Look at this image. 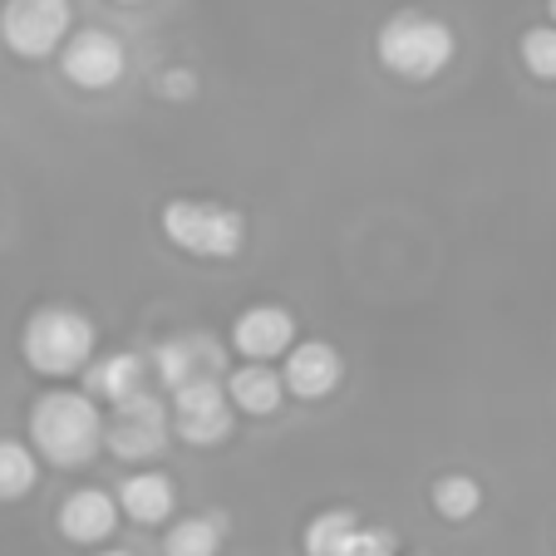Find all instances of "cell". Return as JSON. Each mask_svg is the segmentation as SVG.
<instances>
[{
  "mask_svg": "<svg viewBox=\"0 0 556 556\" xmlns=\"http://www.w3.org/2000/svg\"><path fill=\"white\" fill-rule=\"evenodd\" d=\"M30 439L40 448V458H50L54 468H79L104 448V419H99L89 394L50 389L30 409Z\"/></svg>",
  "mask_w": 556,
  "mask_h": 556,
  "instance_id": "1",
  "label": "cell"
},
{
  "mask_svg": "<svg viewBox=\"0 0 556 556\" xmlns=\"http://www.w3.org/2000/svg\"><path fill=\"white\" fill-rule=\"evenodd\" d=\"M21 350L35 375H79L94 355V326L74 305H45L25 320Z\"/></svg>",
  "mask_w": 556,
  "mask_h": 556,
  "instance_id": "2",
  "label": "cell"
},
{
  "mask_svg": "<svg viewBox=\"0 0 556 556\" xmlns=\"http://www.w3.org/2000/svg\"><path fill=\"white\" fill-rule=\"evenodd\" d=\"M375 54H379V64H384L389 74H400V79H433V74L448 70V60H453V30L443 21H433V15L400 11L379 25Z\"/></svg>",
  "mask_w": 556,
  "mask_h": 556,
  "instance_id": "3",
  "label": "cell"
},
{
  "mask_svg": "<svg viewBox=\"0 0 556 556\" xmlns=\"http://www.w3.org/2000/svg\"><path fill=\"white\" fill-rule=\"evenodd\" d=\"M163 231H168L173 247H182L188 256H207V262H227L247 242L242 212L217 207V202H192V198H173L163 207Z\"/></svg>",
  "mask_w": 556,
  "mask_h": 556,
  "instance_id": "4",
  "label": "cell"
},
{
  "mask_svg": "<svg viewBox=\"0 0 556 556\" xmlns=\"http://www.w3.org/2000/svg\"><path fill=\"white\" fill-rule=\"evenodd\" d=\"M0 35L21 60H45L70 40V11H64V0H5Z\"/></svg>",
  "mask_w": 556,
  "mask_h": 556,
  "instance_id": "5",
  "label": "cell"
},
{
  "mask_svg": "<svg viewBox=\"0 0 556 556\" xmlns=\"http://www.w3.org/2000/svg\"><path fill=\"white\" fill-rule=\"evenodd\" d=\"M173 419H178V433L188 443H222L231 433V394L227 384H217V375L192 379V384L173 389Z\"/></svg>",
  "mask_w": 556,
  "mask_h": 556,
  "instance_id": "6",
  "label": "cell"
},
{
  "mask_svg": "<svg viewBox=\"0 0 556 556\" xmlns=\"http://www.w3.org/2000/svg\"><path fill=\"white\" fill-rule=\"evenodd\" d=\"M124 64H128V54H124V45H118V35L99 30V25L74 30L70 40H64V50H60L64 79L79 85V89H109L118 74H124Z\"/></svg>",
  "mask_w": 556,
  "mask_h": 556,
  "instance_id": "7",
  "label": "cell"
},
{
  "mask_svg": "<svg viewBox=\"0 0 556 556\" xmlns=\"http://www.w3.org/2000/svg\"><path fill=\"white\" fill-rule=\"evenodd\" d=\"M104 443L118 458H153L163 443H168V419H163V404L138 389L124 404H114V424L104 429Z\"/></svg>",
  "mask_w": 556,
  "mask_h": 556,
  "instance_id": "8",
  "label": "cell"
},
{
  "mask_svg": "<svg viewBox=\"0 0 556 556\" xmlns=\"http://www.w3.org/2000/svg\"><path fill=\"white\" fill-rule=\"evenodd\" d=\"M153 369L168 389H182L192 379L222 375V345L212 336H173L153 350Z\"/></svg>",
  "mask_w": 556,
  "mask_h": 556,
  "instance_id": "9",
  "label": "cell"
},
{
  "mask_svg": "<svg viewBox=\"0 0 556 556\" xmlns=\"http://www.w3.org/2000/svg\"><path fill=\"white\" fill-rule=\"evenodd\" d=\"M340 375H345V365H340L336 345H326V340H305V345L286 350V389L295 400H326L340 384Z\"/></svg>",
  "mask_w": 556,
  "mask_h": 556,
  "instance_id": "10",
  "label": "cell"
},
{
  "mask_svg": "<svg viewBox=\"0 0 556 556\" xmlns=\"http://www.w3.org/2000/svg\"><path fill=\"white\" fill-rule=\"evenodd\" d=\"M231 340H237V350H242L247 359H276L291 350L295 320L281 305H247V311L237 315V326H231Z\"/></svg>",
  "mask_w": 556,
  "mask_h": 556,
  "instance_id": "11",
  "label": "cell"
},
{
  "mask_svg": "<svg viewBox=\"0 0 556 556\" xmlns=\"http://www.w3.org/2000/svg\"><path fill=\"white\" fill-rule=\"evenodd\" d=\"M114 522H118V503L109 493H99V488H79V493H70L60 503V532L70 536L74 546L104 542V536L114 532Z\"/></svg>",
  "mask_w": 556,
  "mask_h": 556,
  "instance_id": "12",
  "label": "cell"
},
{
  "mask_svg": "<svg viewBox=\"0 0 556 556\" xmlns=\"http://www.w3.org/2000/svg\"><path fill=\"white\" fill-rule=\"evenodd\" d=\"M227 394H231V409L252 414V419H266V414L281 409V394H286V375L266 365H242L227 375Z\"/></svg>",
  "mask_w": 556,
  "mask_h": 556,
  "instance_id": "13",
  "label": "cell"
},
{
  "mask_svg": "<svg viewBox=\"0 0 556 556\" xmlns=\"http://www.w3.org/2000/svg\"><path fill=\"white\" fill-rule=\"evenodd\" d=\"M173 503H178V497H173V483L163 478V472H134V478L118 488V507L143 527L163 522V517L173 513Z\"/></svg>",
  "mask_w": 556,
  "mask_h": 556,
  "instance_id": "14",
  "label": "cell"
},
{
  "mask_svg": "<svg viewBox=\"0 0 556 556\" xmlns=\"http://www.w3.org/2000/svg\"><path fill=\"white\" fill-rule=\"evenodd\" d=\"M85 389L109 404H124L128 394L143 389V359L138 355H109L99 365H85Z\"/></svg>",
  "mask_w": 556,
  "mask_h": 556,
  "instance_id": "15",
  "label": "cell"
},
{
  "mask_svg": "<svg viewBox=\"0 0 556 556\" xmlns=\"http://www.w3.org/2000/svg\"><path fill=\"white\" fill-rule=\"evenodd\" d=\"M35 478H40L35 453L25 448V443H15V439H0V503L25 497L35 488Z\"/></svg>",
  "mask_w": 556,
  "mask_h": 556,
  "instance_id": "16",
  "label": "cell"
},
{
  "mask_svg": "<svg viewBox=\"0 0 556 556\" xmlns=\"http://www.w3.org/2000/svg\"><path fill=\"white\" fill-rule=\"evenodd\" d=\"M222 546V522L217 517H188L163 536V556H217Z\"/></svg>",
  "mask_w": 556,
  "mask_h": 556,
  "instance_id": "17",
  "label": "cell"
},
{
  "mask_svg": "<svg viewBox=\"0 0 556 556\" xmlns=\"http://www.w3.org/2000/svg\"><path fill=\"white\" fill-rule=\"evenodd\" d=\"M359 517L336 507V513H320L311 527H305V556H340V546L355 536Z\"/></svg>",
  "mask_w": 556,
  "mask_h": 556,
  "instance_id": "18",
  "label": "cell"
},
{
  "mask_svg": "<svg viewBox=\"0 0 556 556\" xmlns=\"http://www.w3.org/2000/svg\"><path fill=\"white\" fill-rule=\"evenodd\" d=\"M433 507H439L448 522H463V517H472L483 507V488L472 483V478H463V472H448V478L433 483Z\"/></svg>",
  "mask_w": 556,
  "mask_h": 556,
  "instance_id": "19",
  "label": "cell"
},
{
  "mask_svg": "<svg viewBox=\"0 0 556 556\" xmlns=\"http://www.w3.org/2000/svg\"><path fill=\"white\" fill-rule=\"evenodd\" d=\"M522 64L536 79H556V25H536L522 35Z\"/></svg>",
  "mask_w": 556,
  "mask_h": 556,
  "instance_id": "20",
  "label": "cell"
},
{
  "mask_svg": "<svg viewBox=\"0 0 556 556\" xmlns=\"http://www.w3.org/2000/svg\"><path fill=\"white\" fill-rule=\"evenodd\" d=\"M340 556H394V532H384V527H355V536L340 546Z\"/></svg>",
  "mask_w": 556,
  "mask_h": 556,
  "instance_id": "21",
  "label": "cell"
},
{
  "mask_svg": "<svg viewBox=\"0 0 556 556\" xmlns=\"http://www.w3.org/2000/svg\"><path fill=\"white\" fill-rule=\"evenodd\" d=\"M99 556H134V552H99Z\"/></svg>",
  "mask_w": 556,
  "mask_h": 556,
  "instance_id": "22",
  "label": "cell"
},
{
  "mask_svg": "<svg viewBox=\"0 0 556 556\" xmlns=\"http://www.w3.org/2000/svg\"><path fill=\"white\" fill-rule=\"evenodd\" d=\"M552 21H556V0H552Z\"/></svg>",
  "mask_w": 556,
  "mask_h": 556,
  "instance_id": "23",
  "label": "cell"
}]
</instances>
